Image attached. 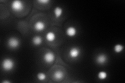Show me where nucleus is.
<instances>
[{
  "label": "nucleus",
  "mask_w": 125,
  "mask_h": 83,
  "mask_svg": "<svg viewBox=\"0 0 125 83\" xmlns=\"http://www.w3.org/2000/svg\"><path fill=\"white\" fill-rule=\"evenodd\" d=\"M15 66V62L13 59L10 58H5L2 62V67L5 71L12 70Z\"/></svg>",
  "instance_id": "nucleus-1"
},
{
  "label": "nucleus",
  "mask_w": 125,
  "mask_h": 83,
  "mask_svg": "<svg viewBox=\"0 0 125 83\" xmlns=\"http://www.w3.org/2000/svg\"><path fill=\"white\" fill-rule=\"evenodd\" d=\"M11 7L14 11L20 12L24 9V5L22 1L16 0L14 1L11 4Z\"/></svg>",
  "instance_id": "nucleus-2"
},
{
  "label": "nucleus",
  "mask_w": 125,
  "mask_h": 83,
  "mask_svg": "<svg viewBox=\"0 0 125 83\" xmlns=\"http://www.w3.org/2000/svg\"><path fill=\"white\" fill-rule=\"evenodd\" d=\"M7 44L10 48L16 49L18 48L20 45V42L17 38L15 37H11L8 39Z\"/></svg>",
  "instance_id": "nucleus-3"
},
{
  "label": "nucleus",
  "mask_w": 125,
  "mask_h": 83,
  "mask_svg": "<svg viewBox=\"0 0 125 83\" xmlns=\"http://www.w3.org/2000/svg\"><path fill=\"white\" fill-rule=\"evenodd\" d=\"M55 59V56L52 51H48L44 54L43 56V60L46 64H52Z\"/></svg>",
  "instance_id": "nucleus-4"
},
{
  "label": "nucleus",
  "mask_w": 125,
  "mask_h": 83,
  "mask_svg": "<svg viewBox=\"0 0 125 83\" xmlns=\"http://www.w3.org/2000/svg\"><path fill=\"white\" fill-rule=\"evenodd\" d=\"M80 49L76 47H73L69 51V56L72 59H76L80 56Z\"/></svg>",
  "instance_id": "nucleus-5"
},
{
  "label": "nucleus",
  "mask_w": 125,
  "mask_h": 83,
  "mask_svg": "<svg viewBox=\"0 0 125 83\" xmlns=\"http://www.w3.org/2000/svg\"><path fill=\"white\" fill-rule=\"evenodd\" d=\"M107 60L106 55L104 54H101L97 55L96 58V62L99 65H104L106 62Z\"/></svg>",
  "instance_id": "nucleus-6"
},
{
  "label": "nucleus",
  "mask_w": 125,
  "mask_h": 83,
  "mask_svg": "<svg viewBox=\"0 0 125 83\" xmlns=\"http://www.w3.org/2000/svg\"><path fill=\"white\" fill-rule=\"evenodd\" d=\"M77 31L75 27L70 26L68 27L66 30V33L69 37H73L77 34Z\"/></svg>",
  "instance_id": "nucleus-7"
},
{
  "label": "nucleus",
  "mask_w": 125,
  "mask_h": 83,
  "mask_svg": "<svg viewBox=\"0 0 125 83\" xmlns=\"http://www.w3.org/2000/svg\"><path fill=\"white\" fill-rule=\"evenodd\" d=\"M34 29L36 31L40 32V31H43L45 29V23L42 21H38L36 22L34 24Z\"/></svg>",
  "instance_id": "nucleus-8"
},
{
  "label": "nucleus",
  "mask_w": 125,
  "mask_h": 83,
  "mask_svg": "<svg viewBox=\"0 0 125 83\" xmlns=\"http://www.w3.org/2000/svg\"><path fill=\"white\" fill-rule=\"evenodd\" d=\"M46 40L49 42H53L56 39V35L52 31H50L46 33L45 35Z\"/></svg>",
  "instance_id": "nucleus-9"
},
{
  "label": "nucleus",
  "mask_w": 125,
  "mask_h": 83,
  "mask_svg": "<svg viewBox=\"0 0 125 83\" xmlns=\"http://www.w3.org/2000/svg\"><path fill=\"white\" fill-rule=\"evenodd\" d=\"M62 13H63V10H62V8H61V7L56 6L54 9V15L57 18H60L62 15Z\"/></svg>",
  "instance_id": "nucleus-10"
},
{
  "label": "nucleus",
  "mask_w": 125,
  "mask_h": 83,
  "mask_svg": "<svg viewBox=\"0 0 125 83\" xmlns=\"http://www.w3.org/2000/svg\"><path fill=\"white\" fill-rule=\"evenodd\" d=\"M32 43L36 46H39L42 43V38L40 36H35L32 39Z\"/></svg>",
  "instance_id": "nucleus-11"
},
{
  "label": "nucleus",
  "mask_w": 125,
  "mask_h": 83,
  "mask_svg": "<svg viewBox=\"0 0 125 83\" xmlns=\"http://www.w3.org/2000/svg\"><path fill=\"white\" fill-rule=\"evenodd\" d=\"M64 74L62 71H57L54 73V77L56 80H61L64 78Z\"/></svg>",
  "instance_id": "nucleus-12"
},
{
  "label": "nucleus",
  "mask_w": 125,
  "mask_h": 83,
  "mask_svg": "<svg viewBox=\"0 0 125 83\" xmlns=\"http://www.w3.org/2000/svg\"><path fill=\"white\" fill-rule=\"evenodd\" d=\"M124 49V47L122 44H117L115 45L114 47V50L117 54L122 53Z\"/></svg>",
  "instance_id": "nucleus-13"
},
{
  "label": "nucleus",
  "mask_w": 125,
  "mask_h": 83,
  "mask_svg": "<svg viewBox=\"0 0 125 83\" xmlns=\"http://www.w3.org/2000/svg\"><path fill=\"white\" fill-rule=\"evenodd\" d=\"M97 77L100 80H105L107 77V73L105 71H100L97 74Z\"/></svg>",
  "instance_id": "nucleus-14"
},
{
  "label": "nucleus",
  "mask_w": 125,
  "mask_h": 83,
  "mask_svg": "<svg viewBox=\"0 0 125 83\" xmlns=\"http://www.w3.org/2000/svg\"><path fill=\"white\" fill-rule=\"evenodd\" d=\"M37 77V78L38 79V80L40 81H44L46 78V74L44 73H43V72H39V73H38Z\"/></svg>",
  "instance_id": "nucleus-15"
},
{
  "label": "nucleus",
  "mask_w": 125,
  "mask_h": 83,
  "mask_svg": "<svg viewBox=\"0 0 125 83\" xmlns=\"http://www.w3.org/2000/svg\"><path fill=\"white\" fill-rule=\"evenodd\" d=\"M38 2L39 3H40V4H42L43 5H45V4H47L48 3L50 2L49 0H39L38 1Z\"/></svg>",
  "instance_id": "nucleus-16"
},
{
  "label": "nucleus",
  "mask_w": 125,
  "mask_h": 83,
  "mask_svg": "<svg viewBox=\"0 0 125 83\" xmlns=\"http://www.w3.org/2000/svg\"><path fill=\"white\" fill-rule=\"evenodd\" d=\"M2 83H10V81H8V80H5V81H3L2 82Z\"/></svg>",
  "instance_id": "nucleus-17"
}]
</instances>
